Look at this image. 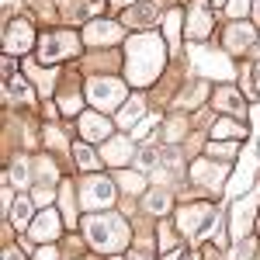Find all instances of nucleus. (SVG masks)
Listing matches in <instances>:
<instances>
[{"label":"nucleus","instance_id":"1","mask_svg":"<svg viewBox=\"0 0 260 260\" xmlns=\"http://www.w3.org/2000/svg\"><path fill=\"white\" fill-rule=\"evenodd\" d=\"M125 77L132 87H146V83H153V77L163 70V42L160 35H136V39L125 42Z\"/></svg>","mask_w":260,"mask_h":260},{"label":"nucleus","instance_id":"2","mask_svg":"<svg viewBox=\"0 0 260 260\" xmlns=\"http://www.w3.org/2000/svg\"><path fill=\"white\" fill-rule=\"evenodd\" d=\"M83 233H87L90 246L101 250V253H118L128 243V225H125L121 215H87Z\"/></svg>","mask_w":260,"mask_h":260},{"label":"nucleus","instance_id":"3","mask_svg":"<svg viewBox=\"0 0 260 260\" xmlns=\"http://www.w3.org/2000/svg\"><path fill=\"white\" fill-rule=\"evenodd\" d=\"M212 222H215V208L212 205H184L177 212V229L184 236H194V240L212 233Z\"/></svg>","mask_w":260,"mask_h":260},{"label":"nucleus","instance_id":"4","mask_svg":"<svg viewBox=\"0 0 260 260\" xmlns=\"http://www.w3.org/2000/svg\"><path fill=\"white\" fill-rule=\"evenodd\" d=\"M77 49H80V42H77L73 31H49L39 42V59L42 62H59L66 56H73Z\"/></svg>","mask_w":260,"mask_h":260},{"label":"nucleus","instance_id":"5","mask_svg":"<svg viewBox=\"0 0 260 260\" xmlns=\"http://www.w3.org/2000/svg\"><path fill=\"white\" fill-rule=\"evenodd\" d=\"M257 198L260 191H250V194H243L236 205H233V215H229V222H233V240H250L246 233H250V222H253V215H257Z\"/></svg>","mask_w":260,"mask_h":260},{"label":"nucleus","instance_id":"6","mask_svg":"<svg viewBox=\"0 0 260 260\" xmlns=\"http://www.w3.org/2000/svg\"><path fill=\"white\" fill-rule=\"evenodd\" d=\"M191 59H194V70H198V73H208V77H233V62L225 59L222 52H212V49L194 45V49H191Z\"/></svg>","mask_w":260,"mask_h":260},{"label":"nucleus","instance_id":"7","mask_svg":"<svg viewBox=\"0 0 260 260\" xmlns=\"http://www.w3.org/2000/svg\"><path fill=\"white\" fill-rule=\"evenodd\" d=\"M83 208H90V212H98V208H108L111 201H115V187H111V180L104 177H87L83 180Z\"/></svg>","mask_w":260,"mask_h":260},{"label":"nucleus","instance_id":"8","mask_svg":"<svg viewBox=\"0 0 260 260\" xmlns=\"http://www.w3.org/2000/svg\"><path fill=\"white\" fill-rule=\"evenodd\" d=\"M87 98H90V104H98V108H115L118 101H125V83L121 80H90Z\"/></svg>","mask_w":260,"mask_h":260},{"label":"nucleus","instance_id":"9","mask_svg":"<svg viewBox=\"0 0 260 260\" xmlns=\"http://www.w3.org/2000/svg\"><path fill=\"white\" fill-rule=\"evenodd\" d=\"M118 39H121V28L115 21H90L87 31H83V42H90V45H111Z\"/></svg>","mask_w":260,"mask_h":260},{"label":"nucleus","instance_id":"10","mask_svg":"<svg viewBox=\"0 0 260 260\" xmlns=\"http://www.w3.org/2000/svg\"><path fill=\"white\" fill-rule=\"evenodd\" d=\"M4 42H7V52H28L31 49V24L28 21H14L7 28Z\"/></svg>","mask_w":260,"mask_h":260},{"label":"nucleus","instance_id":"11","mask_svg":"<svg viewBox=\"0 0 260 260\" xmlns=\"http://www.w3.org/2000/svg\"><path fill=\"white\" fill-rule=\"evenodd\" d=\"M191 177L198 180V184L219 187L222 180H225V167H219V163H208V160H198V163H194V170H191Z\"/></svg>","mask_w":260,"mask_h":260},{"label":"nucleus","instance_id":"12","mask_svg":"<svg viewBox=\"0 0 260 260\" xmlns=\"http://www.w3.org/2000/svg\"><path fill=\"white\" fill-rule=\"evenodd\" d=\"M28 233H31V236H35V240H56V233H59V215H56V212H42L39 219L31 222V229H28Z\"/></svg>","mask_w":260,"mask_h":260},{"label":"nucleus","instance_id":"13","mask_svg":"<svg viewBox=\"0 0 260 260\" xmlns=\"http://www.w3.org/2000/svg\"><path fill=\"white\" fill-rule=\"evenodd\" d=\"M80 132L87 136V139H108V132H111V125H108V118H101V115H83L80 118Z\"/></svg>","mask_w":260,"mask_h":260},{"label":"nucleus","instance_id":"14","mask_svg":"<svg viewBox=\"0 0 260 260\" xmlns=\"http://www.w3.org/2000/svg\"><path fill=\"white\" fill-rule=\"evenodd\" d=\"M128 156H132V146H128V139H108V142H104V160H108V163L121 167Z\"/></svg>","mask_w":260,"mask_h":260},{"label":"nucleus","instance_id":"15","mask_svg":"<svg viewBox=\"0 0 260 260\" xmlns=\"http://www.w3.org/2000/svg\"><path fill=\"white\" fill-rule=\"evenodd\" d=\"M142 108H146V104H142V98H128L125 104H121V111H118V118H115V121H118L121 128H128V125H139Z\"/></svg>","mask_w":260,"mask_h":260},{"label":"nucleus","instance_id":"16","mask_svg":"<svg viewBox=\"0 0 260 260\" xmlns=\"http://www.w3.org/2000/svg\"><path fill=\"white\" fill-rule=\"evenodd\" d=\"M250 42H253V28H250V24H233V28H229V35H225V45H229L233 52L246 49Z\"/></svg>","mask_w":260,"mask_h":260},{"label":"nucleus","instance_id":"17","mask_svg":"<svg viewBox=\"0 0 260 260\" xmlns=\"http://www.w3.org/2000/svg\"><path fill=\"white\" fill-rule=\"evenodd\" d=\"M208 31H212V14L198 7V11L187 18V35H191V39H205Z\"/></svg>","mask_w":260,"mask_h":260},{"label":"nucleus","instance_id":"18","mask_svg":"<svg viewBox=\"0 0 260 260\" xmlns=\"http://www.w3.org/2000/svg\"><path fill=\"white\" fill-rule=\"evenodd\" d=\"M250 180H253V153H246V156H243L240 174H236V177H233V184H229V194L236 198V194H240V191L246 187V184H250Z\"/></svg>","mask_w":260,"mask_h":260},{"label":"nucleus","instance_id":"19","mask_svg":"<svg viewBox=\"0 0 260 260\" xmlns=\"http://www.w3.org/2000/svg\"><path fill=\"white\" fill-rule=\"evenodd\" d=\"M156 14H160L156 4H142V7H132V11L125 14V21H132V24H149V21H156Z\"/></svg>","mask_w":260,"mask_h":260},{"label":"nucleus","instance_id":"20","mask_svg":"<svg viewBox=\"0 0 260 260\" xmlns=\"http://www.w3.org/2000/svg\"><path fill=\"white\" fill-rule=\"evenodd\" d=\"M11 222H14V225H28V229H31V201H28V198H14Z\"/></svg>","mask_w":260,"mask_h":260},{"label":"nucleus","instance_id":"21","mask_svg":"<svg viewBox=\"0 0 260 260\" xmlns=\"http://www.w3.org/2000/svg\"><path fill=\"white\" fill-rule=\"evenodd\" d=\"M219 108H225V111H236V115H243V98L236 94V90H219Z\"/></svg>","mask_w":260,"mask_h":260},{"label":"nucleus","instance_id":"22","mask_svg":"<svg viewBox=\"0 0 260 260\" xmlns=\"http://www.w3.org/2000/svg\"><path fill=\"white\" fill-rule=\"evenodd\" d=\"M73 153H77V163H80L83 170H98V156H94V149H90V146L77 142V146H73Z\"/></svg>","mask_w":260,"mask_h":260},{"label":"nucleus","instance_id":"23","mask_svg":"<svg viewBox=\"0 0 260 260\" xmlns=\"http://www.w3.org/2000/svg\"><path fill=\"white\" fill-rule=\"evenodd\" d=\"M225 136L243 139V136H246V128H243L240 121H219V125H215V139H225Z\"/></svg>","mask_w":260,"mask_h":260},{"label":"nucleus","instance_id":"24","mask_svg":"<svg viewBox=\"0 0 260 260\" xmlns=\"http://www.w3.org/2000/svg\"><path fill=\"white\" fill-rule=\"evenodd\" d=\"M146 208H149V212H156V215H163V212L170 208V198H167V191H153V194L146 198Z\"/></svg>","mask_w":260,"mask_h":260},{"label":"nucleus","instance_id":"25","mask_svg":"<svg viewBox=\"0 0 260 260\" xmlns=\"http://www.w3.org/2000/svg\"><path fill=\"white\" fill-rule=\"evenodd\" d=\"M59 198H62V215H66L70 225H73V184H70V180L59 187Z\"/></svg>","mask_w":260,"mask_h":260},{"label":"nucleus","instance_id":"26","mask_svg":"<svg viewBox=\"0 0 260 260\" xmlns=\"http://www.w3.org/2000/svg\"><path fill=\"white\" fill-rule=\"evenodd\" d=\"M160 160H163V153H156V149H142V153H139V167H142V170L160 167Z\"/></svg>","mask_w":260,"mask_h":260},{"label":"nucleus","instance_id":"27","mask_svg":"<svg viewBox=\"0 0 260 260\" xmlns=\"http://www.w3.org/2000/svg\"><path fill=\"white\" fill-rule=\"evenodd\" d=\"M167 35H170L174 45L180 42V14H177V11H170V14H167Z\"/></svg>","mask_w":260,"mask_h":260},{"label":"nucleus","instance_id":"28","mask_svg":"<svg viewBox=\"0 0 260 260\" xmlns=\"http://www.w3.org/2000/svg\"><path fill=\"white\" fill-rule=\"evenodd\" d=\"M160 125V115H149V118H142L139 125H136V139H142V136H149L153 128Z\"/></svg>","mask_w":260,"mask_h":260},{"label":"nucleus","instance_id":"29","mask_svg":"<svg viewBox=\"0 0 260 260\" xmlns=\"http://www.w3.org/2000/svg\"><path fill=\"white\" fill-rule=\"evenodd\" d=\"M253 253H257V243H253V240H243L240 246H236V253H233V260H250Z\"/></svg>","mask_w":260,"mask_h":260},{"label":"nucleus","instance_id":"30","mask_svg":"<svg viewBox=\"0 0 260 260\" xmlns=\"http://www.w3.org/2000/svg\"><path fill=\"white\" fill-rule=\"evenodd\" d=\"M11 180H14V184H24V180H28V163L24 160L11 163Z\"/></svg>","mask_w":260,"mask_h":260},{"label":"nucleus","instance_id":"31","mask_svg":"<svg viewBox=\"0 0 260 260\" xmlns=\"http://www.w3.org/2000/svg\"><path fill=\"white\" fill-rule=\"evenodd\" d=\"M7 87H11V94H14L18 101H28V98H31V94H28V83L21 80V77H14V80L7 83Z\"/></svg>","mask_w":260,"mask_h":260},{"label":"nucleus","instance_id":"32","mask_svg":"<svg viewBox=\"0 0 260 260\" xmlns=\"http://www.w3.org/2000/svg\"><path fill=\"white\" fill-rule=\"evenodd\" d=\"M205 94H208V87H194L191 94H184V98H180V108H191V104H198Z\"/></svg>","mask_w":260,"mask_h":260},{"label":"nucleus","instance_id":"33","mask_svg":"<svg viewBox=\"0 0 260 260\" xmlns=\"http://www.w3.org/2000/svg\"><path fill=\"white\" fill-rule=\"evenodd\" d=\"M246 7H250V0H225V11H229L233 18H243Z\"/></svg>","mask_w":260,"mask_h":260},{"label":"nucleus","instance_id":"34","mask_svg":"<svg viewBox=\"0 0 260 260\" xmlns=\"http://www.w3.org/2000/svg\"><path fill=\"white\" fill-rule=\"evenodd\" d=\"M121 187H125V191H139L142 177H139V174H121Z\"/></svg>","mask_w":260,"mask_h":260},{"label":"nucleus","instance_id":"35","mask_svg":"<svg viewBox=\"0 0 260 260\" xmlns=\"http://www.w3.org/2000/svg\"><path fill=\"white\" fill-rule=\"evenodd\" d=\"M39 177L45 180V184L56 177V170H52V160H39Z\"/></svg>","mask_w":260,"mask_h":260},{"label":"nucleus","instance_id":"36","mask_svg":"<svg viewBox=\"0 0 260 260\" xmlns=\"http://www.w3.org/2000/svg\"><path fill=\"white\" fill-rule=\"evenodd\" d=\"M59 108H62V111H80V98H73V94H70V98L59 101Z\"/></svg>","mask_w":260,"mask_h":260},{"label":"nucleus","instance_id":"37","mask_svg":"<svg viewBox=\"0 0 260 260\" xmlns=\"http://www.w3.org/2000/svg\"><path fill=\"white\" fill-rule=\"evenodd\" d=\"M35 260H56V250H52V246H42Z\"/></svg>","mask_w":260,"mask_h":260},{"label":"nucleus","instance_id":"38","mask_svg":"<svg viewBox=\"0 0 260 260\" xmlns=\"http://www.w3.org/2000/svg\"><path fill=\"white\" fill-rule=\"evenodd\" d=\"M49 142H52V146H62V136L56 132V128H49Z\"/></svg>","mask_w":260,"mask_h":260},{"label":"nucleus","instance_id":"39","mask_svg":"<svg viewBox=\"0 0 260 260\" xmlns=\"http://www.w3.org/2000/svg\"><path fill=\"white\" fill-rule=\"evenodd\" d=\"M35 201H39V205H49V201H52V194H49V191H39V194H35Z\"/></svg>","mask_w":260,"mask_h":260},{"label":"nucleus","instance_id":"40","mask_svg":"<svg viewBox=\"0 0 260 260\" xmlns=\"http://www.w3.org/2000/svg\"><path fill=\"white\" fill-rule=\"evenodd\" d=\"M4 260H21V250H7V253H4Z\"/></svg>","mask_w":260,"mask_h":260},{"label":"nucleus","instance_id":"41","mask_svg":"<svg viewBox=\"0 0 260 260\" xmlns=\"http://www.w3.org/2000/svg\"><path fill=\"white\" fill-rule=\"evenodd\" d=\"M253 87H257V90H260V62H257V66H253Z\"/></svg>","mask_w":260,"mask_h":260},{"label":"nucleus","instance_id":"42","mask_svg":"<svg viewBox=\"0 0 260 260\" xmlns=\"http://www.w3.org/2000/svg\"><path fill=\"white\" fill-rule=\"evenodd\" d=\"M253 18H257V24H260V0H253Z\"/></svg>","mask_w":260,"mask_h":260},{"label":"nucleus","instance_id":"43","mask_svg":"<svg viewBox=\"0 0 260 260\" xmlns=\"http://www.w3.org/2000/svg\"><path fill=\"white\" fill-rule=\"evenodd\" d=\"M128 260H149L146 253H128Z\"/></svg>","mask_w":260,"mask_h":260},{"label":"nucleus","instance_id":"44","mask_svg":"<svg viewBox=\"0 0 260 260\" xmlns=\"http://www.w3.org/2000/svg\"><path fill=\"white\" fill-rule=\"evenodd\" d=\"M115 4H118V7H125V4H132V0H115Z\"/></svg>","mask_w":260,"mask_h":260},{"label":"nucleus","instance_id":"45","mask_svg":"<svg viewBox=\"0 0 260 260\" xmlns=\"http://www.w3.org/2000/svg\"><path fill=\"white\" fill-rule=\"evenodd\" d=\"M163 260H177V253H167V257H163Z\"/></svg>","mask_w":260,"mask_h":260},{"label":"nucleus","instance_id":"46","mask_svg":"<svg viewBox=\"0 0 260 260\" xmlns=\"http://www.w3.org/2000/svg\"><path fill=\"white\" fill-rule=\"evenodd\" d=\"M257 153H260V142H257Z\"/></svg>","mask_w":260,"mask_h":260}]
</instances>
